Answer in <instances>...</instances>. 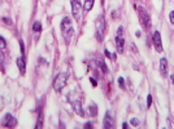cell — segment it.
<instances>
[{
  "instance_id": "6da1fadb",
  "label": "cell",
  "mask_w": 174,
  "mask_h": 129,
  "mask_svg": "<svg viewBox=\"0 0 174 129\" xmlns=\"http://www.w3.org/2000/svg\"><path fill=\"white\" fill-rule=\"evenodd\" d=\"M68 101H69V103L73 106V108H74L75 114H78L79 116H85V112H83L82 110V103H81L79 98H78V95L75 94V92H69L68 93Z\"/></svg>"
},
{
  "instance_id": "7a4b0ae2",
  "label": "cell",
  "mask_w": 174,
  "mask_h": 129,
  "mask_svg": "<svg viewBox=\"0 0 174 129\" xmlns=\"http://www.w3.org/2000/svg\"><path fill=\"white\" fill-rule=\"evenodd\" d=\"M95 28H96V39L99 41H103L104 35H105V18L103 14H100L95 21Z\"/></svg>"
},
{
  "instance_id": "3957f363",
  "label": "cell",
  "mask_w": 174,
  "mask_h": 129,
  "mask_svg": "<svg viewBox=\"0 0 174 129\" xmlns=\"http://www.w3.org/2000/svg\"><path fill=\"white\" fill-rule=\"evenodd\" d=\"M66 81H68V72H65V71L59 72L53 79V89L56 90V92L62 90L64 87L66 85Z\"/></svg>"
},
{
  "instance_id": "277c9868",
  "label": "cell",
  "mask_w": 174,
  "mask_h": 129,
  "mask_svg": "<svg viewBox=\"0 0 174 129\" xmlns=\"http://www.w3.org/2000/svg\"><path fill=\"white\" fill-rule=\"evenodd\" d=\"M61 32L64 39L66 40V43L69 41L70 36L73 34V26H72V21H70L69 17H65L64 19L61 21Z\"/></svg>"
},
{
  "instance_id": "5b68a950",
  "label": "cell",
  "mask_w": 174,
  "mask_h": 129,
  "mask_svg": "<svg viewBox=\"0 0 174 129\" xmlns=\"http://www.w3.org/2000/svg\"><path fill=\"white\" fill-rule=\"evenodd\" d=\"M136 9H138V13H139V18H140V21H142V23L144 25V27L149 28L151 27V18H149V14L147 13V10L143 7H136Z\"/></svg>"
},
{
  "instance_id": "8992f818",
  "label": "cell",
  "mask_w": 174,
  "mask_h": 129,
  "mask_svg": "<svg viewBox=\"0 0 174 129\" xmlns=\"http://www.w3.org/2000/svg\"><path fill=\"white\" fill-rule=\"evenodd\" d=\"M17 125V119L14 116H12L10 114H7L3 119V126L5 128H13V126Z\"/></svg>"
},
{
  "instance_id": "52a82bcc",
  "label": "cell",
  "mask_w": 174,
  "mask_h": 129,
  "mask_svg": "<svg viewBox=\"0 0 174 129\" xmlns=\"http://www.w3.org/2000/svg\"><path fill=\"white\" fill-rule=\"evenodd\" d=\"M81 8H82V5H81L79 0H72V13H73V17L77 21L81 17Z\"/></svg>"
},
{
  "instance_id": "ba28073f",
  "label": "cell",
  "mask_w": 174,
  "mask_h": 129,
  "mask_svg": "<svg viewBox=\"0 0 174 129\" xmlns=\"http://www.w3.org/2000/svg\"><path fill=\"white\" fill-rule=\"evenodd\" d=\"M153 44H155V48L157 52H162V43H161V35L160 31H155L153 32Z\"/></svg>"
},
{
  "instance_id": "9c48e42d",
  "label": "cell",
  "mask_w": 174,
  "mask_h": 129,
  "mask_svg": "<svg viewBox=\"0 0 174 129\" xmlns=\"http://www.w3.org/2000/svg\"><path fill=\"white\" fill-rule=\"evenodd\" d=\"M114 126V124H113V116H112V114L109 112H106L105 114V116H104V128L105 129H111V128H113Z\"/></svg>"
},
{
  "instance_id": "30bf717a",
  "label": "cell",
  "mask_w": 174,
  "mask_h": 129,
  "mask_svg": "<svg viewBox=\"0 0 174 129\" xmlns=\"http://www.w3.org/2000/svg\"><path fill=\"white\" fill-rule=\"evenodd\" d=\"M158 70H160V74H161V76L162 77H165L166 76V70H168V59L166 58H161V61H160V67H158Z\"/></svg>"
},
{
  "instance_id": "8fae6325",
  "label": "cell",
  "mask_w": 174,
  "mask_h": 129,
  "mask_svg": "<svg viewBox=\"0 0 174 129\" xmlns=\"http://www.w3.org/2000/svg\"><path fill=\"white\" fill-rule=\"evenodd\" d=\"M124 45H125V39L122 38V35H117L116 38V46L118 53H124Z\"/></svg>"
},
{
  "instance_id": "7c38bea8",
  "label": "cell",
  "mask_w": 174,
  "mask_h": 129,
  "mask_svg": "<svg viewBox=\"0 0 174 129\" xmlns=\"http://www.w3.org/2000/svg\"><path fill=\"white\" fill-rule=\"evenodd\" d=\"M17 66H18V70H20V74L21 75H25V72H26V64H25V58H23L22 56L17 58Z\"/></svg>"
},
{
  "instance_id": "4fadbf2b",
  "label": "cell",
  "mask_w": 174,
  "mask_h": 129,
  "mask_svg": "<svg viewBox=\"0 0 174 129\" xmlns=\"http://www.w3.org/2000/svg\"><path fill=\"white\" fill-rule=\"evenodd\" d=\"M96 63H98V66L100 67L101 71H103L104 74H106V72H108V67H106V64H105V62H104V59L98 58V59H96Z\"/></svg>"
},
{
  "instance_id": "5bb4252c",
  "label": "cell",
  "mask_w": 174,
  "mask_h": 129,
  "mask_svg": "<svg viewBox=\"0 0 174 129\" xmlns=\"http://www.w3.org/2000/svg\"><path fill=\"white\" fill-rule=\"evenodd\" d=\"M93 3H95V0H85V5H83V9H85L86 12L91 10V9H92V7H93Z\"/></svg>"
},
{
  "instance_id": "9a60e30c",
  "label": "cell",
  "mask_w": 174,
  "mask_h": 129,
  "mask_svg": "<svg viewBox=\"0 0 174 129\" xmlns=\"http://www.w3.org/2000/svg\"><path fill=\"white\" fill-rule=\"evenodd\" d=\"M4 59H5V56H4V53H3V49H0V67H1V71L3 72H5Z\"/></svg>"
},
{
  "instance_id": "2e32d148",
  "label": "cell",
  "mask_w": 174,
  "mask_h": 129,
  "mask_svg": "<svg viewBox=\"0 0 174 129\" xmlns=\"http://www.w3.org/2000/svg\"><path fill=\"white\" fill-rule=\"evenodd\" d=\"M33 31L34 32H40L42 31V23L39 22V21H36V22H34V25H33Z\"/></svg>"
},
{
  "instance_id": "e0dca14e",
  "label": "cell",
  "mask_w": 174,
  "mask_h": 129,
  "mask_svg": "<svg viewBox=\"0 0 174 129\" xmlns=\"http://www.w3.org/2000/svg\"><path fill=\"white\" fill-rule=\"evenodd\" d=\"M88 110H90V115H91V116H95L96 114H98V106L92 103V105H90Z\"/></svg>"
},
{
  "instance_id": "ac0fdd59",
  "label": "cell",
  "mask_w": 174,
  "mask_h": 129,
  "mask_svg": "<svg viewBox=\"0 0 174 129\" xmlns=\"http://www.w3.org/2000/svg\"><path fill=\"white\" fill-rule=\"evenodd\" d=\"M36 128H43V111L39 112L38 116V124H36Z\"/></svg>"
},
{
  "instance_id": "d6986e66",
  "label": "cell",
  "mask_w": 174,
  "mask_h": 129,
  "mask_svg": "<svg viewBox=\"0 0 174 129\" xmlns=\"http://www.w3.org/2000/svg\"><path fill=\"white\" fill-rule=\"evenodd\" d=\"M5 46H7V41L3 36H0V49H5Z\"/></svg>"
},
{
  "instance_id": "ffe728a7",
  "label": "cell",
  "mask_w": 174,
  "mask_h": 129,
  "mask_svg": "<svg viewBox=\"0 0 174 129\" xmlns=\"http://www.w3.org/2000/svg\"><path fill=\"white\" fill-rule=\"evenodd\" d=\"M169 21H170V23L174 25V10H171V12L169 13Z\"/></svg>"
},
{
  "instance_id": "44dd1931",
  "label": "cell",
  "mask_w": 174,
  "mask_h": 129,
  "mask_svg": "<svg viewBox=\"0 0 174 129\" xmlns=\"http://www.w3.org/2000/svg\"><path fill=\"white\" fill-rule=\"evenodd\" d=\"M20 46H21V54L25 58V46H23V41H20Z\"/></svg>"
},
{
  "instance_id": "7402d4cb",
  "label": "cell",
  "mask_w": 174,
  "mask_h": 129,
  "mask_svg": "<svg viewBox=\"0 0 174 129\" xmlns=\"http://www.w3.org/2000/svg\"><path fill=\"white\" fill-rule=\"evenodd\" d=\"M130 123H131V125H134V126H138V125H139V120H138L136 118L131 119V121H130Z\"/></svg>"
},
{
  "instance_id": "603a6c76",
  "label": "cell",
  "mask_w": 174,
  "mask_h": 129,
  "mask_svg": "<svg viewBox=\"0 0 174 129\" xmlns=\"http://www.w3.org/2000/svg\"><path fill=\"white\" fill-rule=\"evenodd\" d=\"M118 84L121 87V89H125V84H124V79L122 77H118Z\"/></svg>"
},
{
  "instance_id": "cb8c5ba5",
  "label": "cell",
  "mask_w": 174,
  "mask_h": 129,
  "mask_svg": "<svg viewBox=\"0 0 174 129\" xmlns=\"http://www.w3.org/2000/svg\"><path fill=\"white\" fill-rule=\"evenodd\" d=\"M151 105H152V97H151V94H148V97H147V106L149 107Z\"/></svg>"
},
{
  "instance_id": "d4e9b609",
  "label": "cell",
  "mask_w": 174,
  "mask_h": 129,
  "mask_svg": "<svg viewBox=\"0 0 174 129\" xmlns=\"http://www.w3.org/2000/svg\"><path fill=\"white\" fill-rule=\"evenodd\" d=\"M3 22L7 23V25H12V21H10L8 17H4V18H3Z\"/></svg>"
},
{
  "instance_id": "484cf974",
  "label": "cell",
  "mask_w": 174,
  "mask_h": 129,
  "mask_svg": "<svg viewBox=\"0 0 174 129\" xmlns=\"http://www.w3.org/2000/svg\"><path fill=\"white\" fill-rule=\"evenodd\" d=\"M90 80H91V84H92L93 87H96V85H98V83H96V80L93 79V77H90Z\"/></svg>"
},
{
  "instance_id": "4316f807",
  "label": "cell",
  "mask_w": 174,
  "mask_h": 129,
  "mask_svg": "<svg viewBox=\"0 0 174 129\" xmlns=\"http://www.w3.org/2000/svg\"><path fill=\"white\" fill-rule=\"evenodd\" d=\"M117 35H122V27H118V30H117Z\"/></svg>"
},
{
  "instance_id": "83f0119b",
  "label": "cell",
  "mask_w": 174,
  "mask_h": 129,
  "mask_svg": "<svg viewBox=\"0 0 174 129\" xmlns=\"http://www.w3.org/2000/svg\"><path fill=\"white\" fill-rule=\"evenodd\" d=\"M85 128H92V124L86 123V124H85Z\"/></svg>"
},
{
  "instance_id": "f1b7e54d",
  "label": "cell",
  "mask_w": 174,
  "mask_h": 129,
  "mask_svg": "<svg viewBox=\"0 0 174 129\" xmlns=\"http://www.w3.org/2000/svg\"><path fill=\"white\" fill-rule=\"evenodd\" d=\"M135 35H136V36H138V38H139V36H140V35H142V32H140V31H136V32H135Z\"/></svg>"
},
{
  "instance_id": "f546056e",
  "label": "cell",
  "mask_w": 174,
  "mask_h": 129,
  "mask_svg": "<svg viewBox=\"0 0 174 129\" xmlns=\"http://www.w3.org/2000/svg\"><path fill=\"white\" fill-rule=\"evenodd\" d=\"M122 128L126 129V128H127V124H126V123H124V124H122Z\"/></svg>"
},
{
  "instance_id": "4dcf8cb0",
  "label": "cell",
  "mask_w": 174,
  "mask_h": 129,
  "mask_svg": "<svg viewBox=\"0 0 174 129\" xmlns=\"http://www.w3.org/2000/svg\"><path fill=\"white\" fill-rule=\"evenodd\" d=\"M170 80H171V83L174 84V75H171V76H170Z\"/></svg>"
},
{
  "instance_id": "1f68e13d",
  "label": "cell",
  "mask_w": 174,
  "mask_h": 129,
  "mask_svg": "<svg viewBox=\"0 0 174 129\" xmlns=\"http://www.w3.org/2000/svg\"><path fill=\"white\" fill-rule=\"evenodd\" d=\"M1 3H3V0H0V4H1Z\"/></svg>"
}]
</instances>
